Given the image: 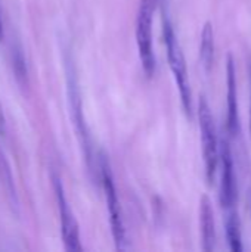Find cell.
<instances>
[{
  "mask_svg": "<svg viewBox=\"0 0 251 252\" xmlns=\"http://www.w3.org/2000/svg\"><path fill=\"white\" fill-rule=\"evenodd\" d=\"M0 182L3 183L7 195L16 202V192H15V185H13V179H12V173H10V167L0 149Z\"/></svg>",
  "mask_w": 251,
  "mask_h": 252,
  "instance_id": "8fae6325",
  "label": "cell"
},
{
  "mask_svg": "<svg viewBox=\"0 0 251 252\" xmlns=\"http://www.w3.org/2000/svg\"><path fill=\"white\" fill-rule=\"evenodd\" d=\"M226 126L231 136L240 134V115H238V89H237V68L232 53L226 56Z\"/></svg>",
  "mask_w": 251,
  "mask_h": 252,
  "instance_id": "52a82bcc",
  "label": "cell"
},
{
  "mask_svg": "<svg viewBox=\"0 0 251 252\" xmlns=\"http://www.w3.org/2000/svg\"><path fill=\"white\" fill-rule=\"evenodd\" d=\"M250 83H251V63H250ZM250 133H251V100H250Z\"/></svg>",
  "mask_w": 251,
  "mask_h": 252,
  "instance_id": "4fadbf2b",
  "label": "cell"
},
{
  "mask_svg": "<svg viewBox=\"0 0 251 252\" xmlns=\"http://www.w3.org/2000/svg\"><path fill=\"white\" fill-rule=\"evenodd\" d=\"M158 0H141L136 18V43L142 69L146 77H152L155 71V55L152 44V24Z\"/></svg>",
  "mask_w": 251,
  "mask_h": 252,
  "instance_id": "3957f363",
  "label": "cell"
},
{
  "mask_svg": "<svg viewBox=\"0 0 251 252\" xmlns=\"http://www.w3.org/2000/svg\"><path fill=\"white\" fill-rule=\"evenodd\" d=\"M219 162H220V193H219L220 205L223 210L237 207L238 188H237L235 164H234L231 146L226 139H222L219 145Z\"/></svg>",
  "mask_w": 251,
  "mask_h": 252,
  "instance_id": "277c9868",
  "label": "cell"
},
{
  "mask_svg": "<svg viewBox=\"0 0 251 252\" xmlns=\"http://www.w3.org/2000/svg\"><path fill=\"white\" fill-rule=\"evenodd\" d=\"M200 229L203 250L212 252L216 248V221L213 205L209 196H203L200 202Z\"/></svg>",
  "mask_w": 251,
  "mask_h": 252,
  "instance_id": "ba28073f",
  "label": "cell"
},
{
  "mask_svg": "<svg viewBox=\"0 0 251 252\" xmlns=\"http://www.w3.org/2000/svg\"><path fill=\"white\" fill-rule=\"evenodd\" d=\"M3 38V21H1V9H0V40Z\"/></svg>",
  "mask_w": 251,
  "mask_h": 252,
  "instance_id": "7c38bea8",
  "label": "cell"
},
{
  "mask_svg": "<svg viewBox=\"0 0 251 252\" xmlns=\"http://www.w3.org/2000/svg\"><path fill=\"white\" fill-rule=\"evenodd\" d=\"M200 59L203 66L209 72L212 69L215 61V31L212 22H206L201 31V43H200Z\"/></svg>",
  "mask_w": 251,
  "mask_h": 252,
  "instance_id": "30bf717a",
  "label": "cell"
},
{
  "mask_svg": "<svg viewBox=\"0 0 251 252\" xmlns=\"http://www.w3.org/2000/svg\"><path fill=\"white\" fill-rule=\"evenodd\" d=\"M53 188H55V195L58 201V208H59V216H61V230H62V239L67 251H81V244H80V236H78V226L74 219V214L68 205V201L65 198L64 186L62 182L58 176L53 174Z\"/></svg>",
  "mask_w": 251,
  "mask_h": 252,
  "instance_id": "5b68a950",
  "label": "cell"
},
{
  "mask_svg": "<svg viewBox=\"0 0 251 252\" xmlns=\"http://www.w3.org/2000/svg\"><path fill=\"white\" fill-rule=\"evenodd\" d=\"M102 183H104V190H105V198H107V205H108V213H109L112 238H114L117 250H124L126 230H124L121 208H120V202H118V196H117L111 171L105 164L102 165Z\"/></svg>",
  "mask_w": 251,
  "mask_h": 252,
  "instance_id": "8992f818",
  "label": "cell"
},
{
  "mask_svg": "<svg viewBox=\"0 0 251 252\" xmlns=\"http://www.w3.org/2000/svg\"><path fill=\"white\" fill-rule=\"evenodd\" d=\"M0 126H3V114H1V105H0Z\"/></svg>",
  "mask_w": 251,
  "mask_h": 252,
  "instance_id": "5bb4252c",
  "label": "cell"
},
{
  "mask_svg": "<svg viewBox=\"0 0 251 252\" xmlns=\"http://www.w3.org/2000/svg\"><path fill=\"white\" fill-rule=\"evenodd\" d=\"M198 121L201 131V151L206 179L209 185H213L219 168V139L212 108L204 96H201L198 100Z\"/></svg>",
  "mask_w": 251,
  "mask_h": 252,
  "instance_id": "7a4b0ae2",
  "label": "cell"
},
{
  "mask_svg": "<svg viewBox=\"0 0 251 252\" xmlns=\"http://www.w3.org/2000/svg\"><path fill=\"white\" fill-rule=\"evenodd\" d=\"M225 235L229 250L234 252L243 251V238H241V223L238 217L237 207L225 208Z\"/></svg>",
  "mask_w": 251,
  "mask_h": 252,
  "instance_id": "9c48e42d",
  "label": "cell"
},
{
  "mask_svg": "<svg viewBox=\"0 0 251 252\" xmlns=\"http://www.w3.org/2000/svg\"><path fill=\"white\" fill-rule=\"evenodd\" d=\"M163 32H164V44L167 50L169 65L178 84L182 108L185 114L191 118L192 117V92H191V84H189V77H188L186 61H185L182 47L179 44V40L176 37L175 28L166 12L163 13Z\"/></svg>",
  "mask_w": 251,
  "mask_h": 252,
  "instance_id": "6da1fadb",
  "label": "cell"
}]
</instances>
